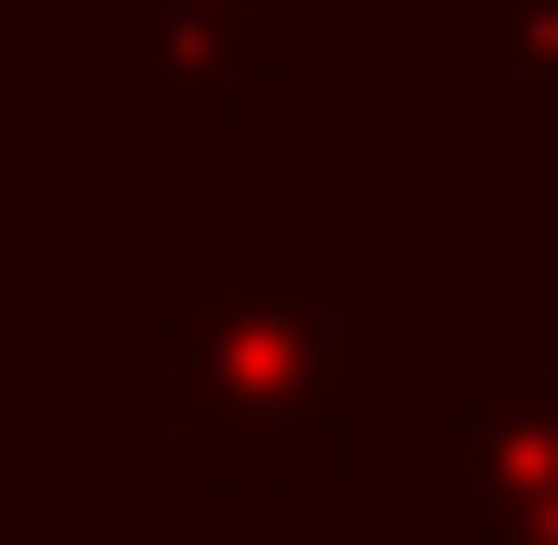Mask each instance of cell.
<instances>
[{
	"instance_id": "1",
	"label": "cell",
	"mask_w": 558,
	"mask_h": 545,
	"mask_svg": "<svg viewBox=\"0 0 558 545\" xmlns=\"http://www.w3.org/2000/svg\"><path fill=\"white\" fill-rule=\"evenodd\" d=\"M105 351L156 377L182 494H325L364 428H403V325L338 247H195Z\"/></svg>"
},
{
	"instance_id": "2",
	"label": "cell",
	"mask_w": 558,
	"mask_h": 545,
	"mask_svg": "<svg viewBox=\"0 0 558 545\" xmlns=\"http://www.w3.org/2000/svg\"><path fill=\"white\" fill-rule=\"evenodd\" d=\"M403 545H558V364H481L403 428Z\"/></svg>"
},
{
	"instance_id": "3",
	"label": "cell",
	"mask_w": 558,
	"mask_h": 545,
	"mask_svg": "<svg viewBox=\"0 0 558 545\" xmlns=\"http://www.w3.org/2000/svg\"><path fill=\"white\" fill-rule=\"evenodd\" d=\"M286 65V0H118V131H221L247 78Z\"/></svg>"
},
{
	"instance_id": "4",
	"label": "cell",
	"mask_w": 558,
	"mask_h": 545,
	"mask_svg": "<svg viewBox=\"0 0 558 545\" xmlns=\"http://www.w3.org/2000/svg\"><path fill=\"white\" fill-rule=\"evenodd\" d=\"M454 52H468V78L520 92L533 118L558 105V0H454Z\"/></svg>"
},
{
	"instance_id": "5",
	"label": "cell",
	"mask_w": 558,
	"mask_h": 545,
	"mask_svg": "<svg viewBox=\"0 0 558 545\" xmlns=\"http://www.w3.org/2000/svg\"><path fill=\"white\" fill-rule=\"evenodd\" d=\"M520 261H533V364H558V105L533 118V182H520Z\"/></svg>"
}]
</instances>
